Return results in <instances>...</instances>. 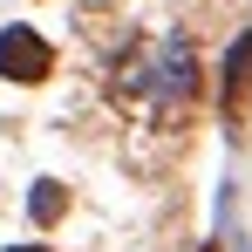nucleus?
<instances>
[{
	"instance_id": "f257e3e1",
	"label": "nucleus",
	"mask_w": 252,
	"mask_h": 252,
	"mask_svg": "<svg viewBox=\"0 0 252 252\" xmlns=\"http://www.w3.org/2000/svg\"><path fill=\"white\" fill-rule=\"evenodd\" d=\"M123 89L143 102V109H177V102H191V89H198V55L184 41L143 48V55L123 68Z\"/></svg>"
},
{
	"instance_id": "7ed1b4c3",
	"label": "nucleus",
	"mask_w": 252,
	"mask_h": 252,
	"mask_svg": "<svg viewBox=\"0 0 252 252\" xmlns=\"http://www.w3.org/2000/svg\"><path fill=\"white\" fill-rule=\"evenodd\" d=\"M14 252H48V246H14Z\"/></svg>"
},
{
	"instance_id": "f03ea898",
	"label": "nucleus",
	"mask_w": 252,
	"mask_h": 252,
	"mask_svg": "<svg viewBox=\"0 0 252 252\" xmlns=\"http://www.w3.org/2000/svg\"><path fill=\"white\" fill-rule=\"evenodd\" d=\"M48 68H55V55L34 28H0V75L7 82H41Z\"/></svg>"
}]
</instances>
